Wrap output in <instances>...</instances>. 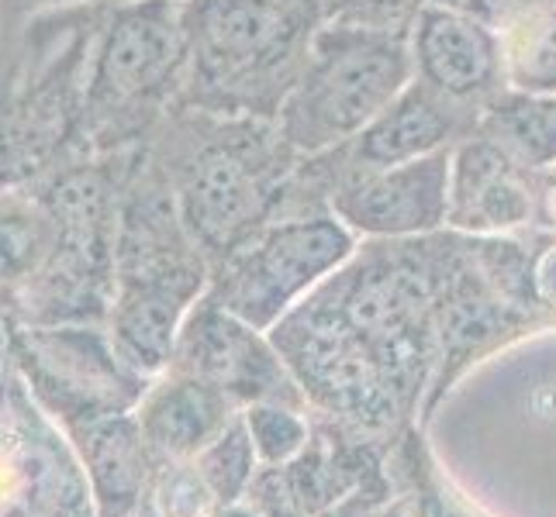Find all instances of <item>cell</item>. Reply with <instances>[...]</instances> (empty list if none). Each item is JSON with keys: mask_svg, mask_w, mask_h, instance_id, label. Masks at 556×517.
<instances>
[{"mask_svg": "<svg viewBox=\"0 0 556 517\" xmlns=\"http://www.w3.org/2000/svg\"><path fill=\"white\" fill-rule=\"evenodd\" d=\"M84 4H111V0H0V35L22 28L25 22L49 11L84 8Z\"/></svg>", "mask_w": 556, "mask_h": 517, "instance_id": "obj_26", "label": "cell"}, {"mask_svg": "<svg viewBox=\"0 0 556 517\" xmlns=\"http://www.w3.org/2000/svg\"><path fill=\"white\" fill-rule=\"evenodd\" d=\"M184 87V0H114L90 52L76 152L108 159L152 145Z\"/></svg>", "mask_w": 556, "mask_h": 517, "instance_id": "obj_6", "label": "cell"}, {"mask_svg": "<svg viewBox=\"0 0 556 517\" xmlns=\"http://www.w3.org/2000/svg\"><path fill=\"white\" fill-rule=\"evenodd\" d=\"M549 183L553 172L526 166L477 128L450 156L446 228L477 238L553 232Z\"/></svg>", "mask_w": 556, "mask_h": 517, "instance_id": "obj_12", "label": "cell"}, {"mask_svg": "<svg viewBox=\"0 0 556 517\" xmlns=\"http://www.w3.org/2000/svg\"><path fill=\"white\" fill-rule=\"evenodd\" d=\"M169 370L198 376L207 387L222 390L239 411L249 404L308 408V397L277 352L274 338L225 311L207 294L190 308Z\"/></svg>", "mask_w": 556, "mask_h": 517, "instance_id": "obj_11", "label": "cell"}, {"mask_svg": "<svg viewBox=\"0 0 556 517\" xmlns=\"http://www.w3.org/2000/svg\"><path fill=\"white\" fill-rule=\"evenodd\" d=\"M450 156L453 152H439L401 166H359L346 148H332L312 159L318 163L329 210L359 242H401L446 228Z\"/></svg>", "mask_w": 556, "mask_h": 517, "instance_id": "obj_10", "label": "cell"}, {"mask_svg": "<svg viewBox=\"0 0 556 517\" xmlns=\"http://www.w3.org/2000/svg\"><path fill=\"white\" fill-rule=\"evenodd\" d=\"M321 22L318 0H184V107L277 121Z\"/></svg>", "mask_w": 556, "mask_h": 517, "instance_id": "obj_5", "label": "cell"}, {"mask_svg": "<svg viewBox=\"0 0 556 517\" xmlns=\"http://www.w3.org/2000/svg\"><path fill=\"white\" fill-rule=\"evenodd\" d=\"M60 242L52 207L35 186H0V311L11 314L42 280Z\"/></svg>", "mask_w": 556, "mask_h": 517, "instance_id": "obj_17", "label": "cell"}, {"mask_svg": "<svg viewBox=\"0 0 556 517\" xmlns=\"http://www.w3.org/2000/svg\"><path fill=\"white\" fill-rule=\"evenodd\" d=\"M508 87L519 93H556V8L502 28Z\"/></svg>", "mask_w": 556, "mask_h": 517, "instance_id": "obj_19", "label": "cell"}, {"mask_svg": "<svg viewBox=\"0 0 556 517\" xmlns=\"http://www.w3.org/2000/svg\"><path fill=\"white\" fill-rule=\"evenodd\" d=\"M8 352L28 397L66 431L131 414L152 383V376L128 366L104 324H28L8 318Z\"/></svg>", "mask_w": 556, "mask_h": 517, "instance_id": "obj_9", "label": "cell"}, {"mask_svg": "<svg viewBox=\"0 0 556 517\" xmlns=\"http://www.w3.org/2000/svg\"><path fill=\"white\" fill-rule=\"evenodd\" d=\"M211 517H263V514L253 510V507H245V504H239V501H232V504H215Z\"/></svg>", "mask_w": 556, "mask_h": 517, "instance_id": "obj_27", "label": "cell"}, {"mask_svg": "<svg viewBox=\"0 0 556 517\" xmlns=\"http://www.w3.org/2000/svg\"><path fill=\"white\" fill-rule=\"evenodd\" d=\"M408 49L415 80L477 118L511 90L502 31L470 8H418Z\"/></svg>", "mask_w": 556, "mask_h": 517, "instance_id": "obj_13", "label": "cell"}, {"mask_svg": "<svg viewBox=\"0 0 556 517\" xmlns=\"http://www.w3.org/2000/svg\"><path fill=\"white\" fill-rule=\"evenodd\" d=\"M356 248L359 238L332 210L280 218L211 266L207 297L270 335Z\"/></svg>", "mask_w": 556, "mask_h": 517, "instance_id": "obj_8", "label": "cell"}, {"mask_svg": "<svg viewBox=\"0 0 556 517\" xmlns=\"http://www.w3.org/2000/svg\"><path fill=\"white\" fill-rule=\"evenodd\" d=\"M70 438L80 445L98 517H136L152 480V449L142 438L136 414L90 421L73 428Z\"/></svg>", "mask_w": 556, "mask_h": 517, "instance_id": "obj_16", "label": "cell"}, {"mask_svg": "<svg viewBox=\"0 0 556 517\" xmlns=\"http://www.w3.org/2000/svg\"><path fill=\"white\" fill-rule=\"evenodd\" d=\"M497 145L540 172H556V93H502L481 125Z\"/></svg>", "mask_w": 556, "mask_h": 517, "instance_id": "obj_18", "label": "cell"}, {"mask_svg": "<svg viewBox=\"0 0 556 517\" xmlns=\"http://www.w3.org/2000/svg\"><path fill=\"white\" fill-rule=\"evenodd\" d=\"M190 238L218 266L266 224L287 218L301 156L277 121L177 107L149 145Z\"/></svg>", "mask_w": 556, "mask_h": 517, "instance_id": "obj_2", "label": "cell"}, {"mask_svg": "<svg viewBox=\"0 0 556 517\" xmlns=\"http://www.w3.org/2000/svg\"><path fill=\"white\" fill-rule=\"evenodd\" d=\"M549 218H553V232H556V172H553V183H549Z\"/></svg>", "mask_w": 556, "mask_h": 517, "instance_id": "obj_29", "label": "cell"}, {"mask_svg": "<svg viewBox=\"0 0 556 517\" xmlns=\"http://www.w3.org/2000/svg\"><path fill=\"white\" fill-rule=\"evenodd\" d=\"M450 228L359 242L356 253L270 332L308 404L388 428L435 390Z\"/></svg>", "mask_w": 556, "mask_h": 517, "instance_id": "obj_1", "label": "cell"}, {"mask_svg": "<svg viewBox=\"0 0 556 517\" xmlns=\"http://www.w3.org/2000/svg\"><path fill=\"white\" fill-rule=\"evenodd\" d=\"M412 80L408 28L321 22L277 128L298 156H321L350 145Z\"/></svg>", "mask_w": 556, "mask_h": 517, "instance_id": "obj_7", "label": "cell"}, {"mask_svg": "<svg viewBox=\"0 0 556 517\" xmlns=\"http://www.w3.org/2000/svg\"><path fill=\"white\" fill-rule=\"evenodd\" d=\"M111 4L49 11L0 35V186L80 156L87 66Z\"/></svg>", "mask_w": 556, "mask_h": 517, "instance_id": "obj_4", "label": "cell"}, {"mask_svg": "<svg viewBox=\"0 0 556 517\" xmlns=\"http://www.w3.org/2000/svg\"><path fill=\"white\" fill-rule=\"evenodd\" d=\"M477 125H481L477 114L450 104L426 83L412 80L342 148L359 166H401L439 156V152H453L467 135H473Z\"/></svg>", "mask_w": 556, "mask_h": 517, "instance_id": "obj_14", "label": "cell"}, {"mask_svg": "<svg viewBox=\"0 0 556 517\" xmlns=\"http://www.w3.org/2000/svg\"><path fill=\"white\" fill-rule=\"evenodd\" d=\"M325 22L363 25V28H397L405 31L418 14L415 0H318Z\"/></svg>", "mask_w": 556, "mask_h": 517, "instance_id": "obj_23", "label": "cell"}, {"mask_svg": "<svg viewBox=\"0 0 556 517\" xmlns=\"http://www.w3.org/2000/svg\"><path fill=\"white\" fill-rule=\"evenodd\" d=\"M470 0H415V8H467Z\"/></svg>", "mask_w": 556, "mask_h": 517, "instance_id": "obj_28", "label": "cell"}, {"mask_svg": "<svg viewBox=\"0 0 556 517\" xmlns=\"http://www.w3.org/2000/svg\"><path fill=\"white\" fill-rule=\"evenodd\" d=\"M532 286L540 308L556 318V232H532Z\"/></svg>", "mask_w": 556, "mask_h": 517, "instance_id": "obj_24", "label": "cell"}, {"mask_svg": "<svg viewBox=\"0 0 556 517\" xmlns=\"http://www.w3.org/2000/svg\"><path fill=\"white\" fill-rule=\"evenodd\" d=\"M149 507L160 517H211L215 496L194 463H166L152 483Z\"/></svg>", "mask_w": 556, "mask_h": 517, "instance_id": "obj_22", "label": "cell"}, {"mask_svg": "<svg viewBox=\"0 0 556 517\" xmlns=\"http://www.w3.org/2000/svg\"><path fill=\"white\" fill-rule=\"evenodd\" d=\"M301 411L304 408H291V404H249L242 411L260 463L277 469L308 449L312 431H308V421L301 417Z\"/></svg>", "mask_w": 556, "mask_h": 517, "instance_id": "obj_21", "label": "cell"}, {"mask_svg": "<svg viewBox=\"0 0 556 517\" xmlns=\"http://www.w3.org/2000/svg\"><path fill=\"white\" fill-rule=\"evenodd\" d=\"M194 466L204 476V483H207L211 496H215V504L242 501V496L253 490L260 455L253 445V435H249V428H245L242 411L228 421L225 431L194 458Z\"/></svg>", "mask_w": 556, "mask_h": 517, "instance_id": "obj_20", "label": "cell"}, {"mask_svg": "<svg viewBox=\"0 0 556 517\" xmlns=\"http://www.w3.org/2000/svg\"><path fill=\"white\" fill-rule=\"evenodd\" d=\"M477 17H484L488 25H494L497 31L522 22V17H532L540 11L556 8V0H470L467 4Z\"/></svg>", "mask_w": 556, "mask_h": 517, "instance_id": "obj_25", "label": "cell"}, {"mask_svg": "<svg viewBox=\"0 0 556 517\" xmlns=\"http://www.w3.org/2000/svg\"><path fill=\"white\" fill-rule=\"evenodd\" d=\"M131 414L152 455H160L163 463H194L239 414V408L198 376L166 370L152 376L146 397Z\"/></svg>", "mask_w": 556, "mask_h": 517, "instance_id": "obj_15", "label": "cell"}, {"mask_svg": "<svg viewBox=\"0 0 556 517\" xmlns=\"http://www.w3.org/2000/svg\"><path fill=\"white\" fill-rule=\"evenodd\" d=\"M136 517H160V514H156V510H152V507H149V504H146V507H142V510H139V514H136Z\"/></svg>", "mask_w": 556, "mask_h": 517, "instance_id": "obj_30", "label": "cell"}, {"mask_svg": "<svg viewBox=\"0 0 556 517\" xmlns=\"http://www.w3.org/2000/svg\"><path fill=\"white\" fill-rule=\"evenodd\" d=\"M211 262L190 238L149 145L122 156L114 224V300L108 324L114 349L146 376L169 370L190 308L207 294Z\"/></svg>", "mask_w": 556, "mask_h": 517, "instance_id": "obj_3", "label": "cell"}]
</instances>
